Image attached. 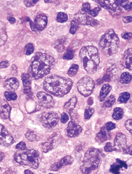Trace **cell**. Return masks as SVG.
Segmentation results:
<instances>
[{"mask_svg": "<svg viewBox=\"0 0 132 174\" xmlns=\"http://www.w3.org/2000/svg\"><path fill=\"white\" fill-rule=\"evenodd\" d=\"M52 2V1H45L44 2H45V3H50Z\"/></svg>", "mask_w": 132, "mask_h": 174, "instance_id": "obj_56", "label": "cell"}, {"mask_svg": "<svg viewBox=\"0 0 132 174\" xmlns=\"http://www.w3.org/2000/svg\"><path fill=\"white\" fill-rule=\"evenodd\" d=\"M111 89H112L111 86L109 84H105L102 86L99 96V99L100 101H103L105 100Z\"/></svg>", "mask_w": 132, "mask_h": 174, "instance_id": "obj_25", "label": "cell"}, {"mask_svg": "<svg viewBox=\"0 0 132 174\" xmlns=\"http://www.w3.org/2000/svg\"><path fill=\"white\" fill-rule=\"evenodd\" d=\"M55 63V59L48 53L38 52L32 58L29 74L35 79H40L50 73Z\"/></svg>", "mask_w": 132, "mask_h": 174, "instance_id": "obj_1", "label": "cell"}, {"mask_svg": "<svg viewBox=\"0 0 132 174\" xmlns=\"http://www.w3.org/2000/svg\"><path fill=\"white\" fill-rule=\"evenodd\" d=\"M124 115V111L121 108H116L114 109L112 117L115 120H119L122 119Z\"/></svg>", "mask_w": 132, "mask_h": 174, "instance_id": "obj_28", "label": "cell"}, {"mask_svg": "<svg viewBox=\"0 0 132 174\" xmlns=\"http://www.w3.org/2000/svg\"><path fill=\"white\" fill-rule=\"evenodd\" d=\"M14 158L15 161L19 164L35 169L39 167L40 161L39 153L34 149L18 151L15 153Z\"/></svg>", "mask_w": 132, "mask_h": 174, "instance_id": "obj_6", "label": "cell"}, {"mask_svg": "<svg viewBox=\"0 0 132 174\" xmlns=\"http://www.w3.org/2000/svg\"><path fill=\"white\" fill-rule=\"evenodd\" d=\"M126 145V135L122 133L117 134L114 140V148L115 150H124Z\"/></svg>", "mask_w": 132, "mask_h": 174, "instance_id": "obj_15", "label": "cell"}, {"mask_svg": "<svg viewBox=\"0 0 132 174\" xmlns=\"http://www.w3.org/2000/svg\"><path fill=\"white\" fill-rule=\"evenodd\" d=\"M110 133H109V131L107 130L105 127H102L99 133L97 134L96 141L97 142L101 144L110 139Z\"/></svg>", "mask_w": 132, "mask_h": 174, "instance_id": "obj_18", "label": "cell"}, {"mask_svg": "<svg viewBox=\"0 0 132 174\" xmlns=\"http://www.w3.org/2000/svg\"><path fill=\"white\" fill-rule=\"evenodd\" d=\"M77 103V99L76 97H74L71 98L68 102L65 104L64 105V109L66 111L69 112L71 109H74V108L76 106V104Z\"/></svg>", "mask_w": 132, "mask_h": 174, "instance_id": "obj_27", "label": "cell"}, {"mask_svg": "<svg viewBox=\"0 0 132 174\" xmlns=\"http://www.w3.org/2000/svg\"><path fill=\"white\" fill-rule=\"evenodd\" d=\"M69 119V116L66 114V112H63L61 115L60 121L63 123H66L67 122Z\"/></svg>", "mask_w": 132, "mask_h": 174, "instance_id": "obj_44", "label": "cell"}, {"mask_svg": "<svg viewBox=\"0 0 132 174\" xmlns=\"http://www.w3.org/2000/svg\"><path fill=\"white\" fill-rule=\"evenodd\" d=\"M47 23V17L44 15H38L35 19L34 25L38 31H43L46 28Z\"/></svg>", "mask_w": 132, "mask_h": 174, "instance_id": "obj_17", "label": "cell"}, {"mask_svg": "<svg viewBox=\"0 0 132 174\" xmlns=\"http://www.w3.org/2000/svg\"><path fill=\"white\" fill-rule=\"evenodd\" d=\"M102 152L98 149L91 147L85 154L80 170L85 174H89L97 170L102 158Z\"/></svg>", "mask_w": 132, "mask_h": 174, "instance_id": "obj_4", "label": "cell"}, {"mask_svg": "<svg viewBox=\"0 0 132 174\" xmlns=\"http://www.w3.org/2000/svg\"><path fill=\"white\" fill-rule=\"evenodd\" d=\"M1 79V76H0V79Z\"/></svg>", "mask_w": 132, "mask_h": 174, "instance_id": "obj_57", "label": "cell"}, {"mask_svg": "<svg viewBox=\"0 0 132 174\" xmlns=\"http://www.w3.org/2000/svg\"><path fill=\"white\" fill-rule=\"evenodd\" d=\"M7 40V35L6 33L5 23L0 22V46L4 45Z\"/></svg>", "mask_w": 132, "mask_h": 174, "instance_id": "obj_24", "label": "cell"}, {"mask_svg": "<svg viewBox=\"0 0 132 174\" xmlns=\"http://www.w3.org/2000/svg\"><path fill=\"white\" fill-rule=\"evenodd\" d=\"M11 107L7 101L0 100V117L3 119H8L10 117Z\"/></svg>", "mask_w": 132, "mask_h": 174, "instance_id": "obj_16", "label": "cell"}, {"mask_svg": "<svg viewBox=\"0 0 132 174\" xmlns=\"http://www.w3.org/2000/svg\"><path fill=\"white\" fill-rule=\"evenodd\" d=\"M79 23L77 21L73 19L71 22V27L70 29V33L72 34H74L76 33V31L78 30V29L79 28Z\"/></svg>", "mask_w": 132, "mask_h": 174, "instance_id": "obj_34", "label": "cell"}, {"mask_svg": "<svg viewBox=\"0 0 132 174\" xmlns=\"http://www.w3.org/2000/svg\"><path fill=\"white\" fill-rule=\"evenodd\" d=\"M105 151L106 152H112V151H115V149H114L110 142H107L106 145L104 147Z\"/></svg>", "mask_w": 132, "mask_h": 174, "instance_id": "obj_46", "label": "cell"}, {"mask_svg": "<svg viewBox=\"0 0 132 174\" xmlns=\"http://www.w3.org/2000/svg\"><path fill=\"white\" fill-rule=\"evenodd\" d=\"M114 3L118 6H121L122 7L124 8L125 10H130L132 9V2L130 3V1L126 0V1H114Z\"/></svg>", "mask_w": 132, "mask_h": 174, "instance_id": "obj_26", "label": "cell"}, {"mask_svg": "<svg viewBox=\"0 0 132 174\" xmlns=\"http://www.w3.org/2000/svg\"><path fill=\"white\" fill-rule=\"evenodd\" d=\"M9 65V62L8 61H4L0 63V68H5L8 67Z\"/></svg>", "mask_w": 132, "mask_h": 174, "instance_id": "obj_49", "label": "cell"}, {"mask_svg": "<svg viewBox=\"0 0 132 174\" xmlns=\"http://www.w3.org/2000/svg\"><path fill=\"white\" fill-rule=\"evenodd\" d=\"M38 2V1H34V0H33V1H25L24 3H25V4L26 5V6L27 7H31L34 6L35 5L37 4Z\"/></svg>", "mask_w": 132, "mask_h": 174, "instance_id": "obj_47", "label": "cell"}, {"mask_svg": "<svg viewBox=\"0 0 132 174\" xmlns=\"http://www.w3.org/2000/svg\"><path fill=\"white\" fill-rule=\"evenodd\" d=\"M82 128L77 123L71 121L69 122L66 128V132L67 135L70 138H74L78 137L82 132Z\"/></svg>", "mask_w": 132, "mask_h": 174, "instance_id": "obj_13", "label": "cell"}, {"mask_svg": "<svg viewBox=\"0 0 132 174\" xmlns=\"http://www.w3.org/2000/svg\"><path fill=\"white\" fill-rule=\"evenodd\" d=\"M99 45L106 55L111 56L115 54L119 48V38L113 30L110 29L102 35Z\"/></svg>", "mask_w": 132, "mask_h": 174, "instance_id": "obj_5", "label": "cell"}, {"mask_svg": "<svg viewBox=\"0 0 132 174\" xmlns=\"http://www.w3.org/2000/svg\"><path fill=\"white\" fill-rule=\"evenodd\" d=\"M65 43V39L60 38L58 39L55 43V48L59 52H63L65 49V46H64Z\"/></svg>", "mask_w": 132, "mask_h": 174, "instance_id": "obj_31", "label": "cell"}, {"mask_svg": "<svg viewBox=\"0 0 132 174\" xmlns=\"http://www.w3.org/2000/svg\"><path fill=\"white\" fill-rule=\"evenodd\" d=\"M73 161L74 159L72 156H67L62 158V159L58 163H55L52 164L50 167L49 170L52 171H58L63 167L71 165L73 163Z\"/></svg>", "mask_w": 132, "mask_h": 174, "instance_id": "obj_14", "label": "cell"}, {"mask_svg": "<svg viewBox=\"0 0 132 174\" xmlns=\"http://www.w3.org/2000/svg\"><path fill=\"white\" fill-rule=\"evenodd\" d=\"M25 51L27 55H30L33 53L34 50V46L32 43H29L25 47Z\"/></svg>", "mask_w": 132, "mask_h": 174, "instance_id": "obj_40", "label": "cell"}, {"mask_svg": "<svg viewBox=\"0 0 132 174\" xmlns=\"http://www.w3.org/2000/svg\"><path fill=\"white\" fill-rule=\"evenodd\" d=\"M25 135H26V138H27V140L31 142L35 141L37 138V136L34 132L32 130H28Z\"/></svg>", "mask_w": 132, "mask_h": 174, "instance_id": "obj_38", "label": "cell"}, {"mask_svg": "<svg viewBox=\"0 0 132 174\" xmlns=\"http://www.w3.org/2000/svg\"><path fill=\"white\" fill-rule=\"evenodd\" d=\"M41 147L43 152L47 153L53 149V144L50 142H47L42 144Z\"/></svg>", "mask_w": 132, "mask_h": 174, "instance_id": "obj_37", "label": "cell"}, {"mask_svg": "<svg viewBox=\"0 0 132 174\" xmlns=\"http://www.w3.org/2000/svg\"><path fill=\"white\" fill-rule=\"evenodd\" d=\"M22 80L24 87V93L27 95H30L31 93V80L30 75L23 74L22 75Z\"/></svg>", "mask_w": 132, "mask_h": 174, "instance_id": "obj_22", "label": "cell"}, {"mask_svg": "<svg viewBox=\"0 0 132 174\" xmlns=\"http://www.w3.org/2000/svg\"><path fill=\"white\" fill-rule=\"evenodd\" d=\"M74 58V53L73 50L71 49H68L66 52L65 55H64L63 59L64 60H72Z\"/></svg>", "mask_w": 132, "mask_h": 174, "instance_id": "obj_41", "label": "cell"}, {"mask_svg": "<svg viewBox=\"0 0 132 174\" xmlns=\"http://www.w3.org/2000/svg\"><path fill=\"white\" fill-rule=\"evenodd\" d=\"M72 80L56 75H51L44 79L43 87L45 91L55 96H65L70 92L73 86Z\"/></svg>", "mask_w": 132, "mask_h": 174, "instance_id": "obj_2", "label": "cell"}, {"mask_svg": "<svg viewBox=\"0 0 132 174\" xmlns=\"http://www.w3.org/2000/svg\"><path fill=\"white\" fill-rule=\"evenodd\" d=\"M132 16H124L122 20L125 23H130L132 22Z\"/></svg>", "mask_w": 132, "mask_h": 174, "instance_id": "obj_50", "label": "cell"}, {"mask_svg": "<svg viewBox=\"0 0 132 174\" xmlns=\"http://www.w3.org/2000/svg\"><path fill=\"white\" fill-rule=\"evenodd\" d=\"M8 20H9V22H10V23H11V24H13V23H15L16 22V19H15L14 17H8Z\"/></svg>", "mask_w": 132, "mask_h": 174, "instance_id": "obj_53", "label": "cell"}, {"mask_svg": "<svg viewBox=\"0 0 132 174\" xmlns=\"http://www.w3.org/2000/svg\"><path fill=\"white\" fill-rule=\"evenodd\" d=\"M5 158V154L4 153L0 151V161H2Z\"/></svg>", "mask_w": 132, "mask_h": 174, "instance_id": "obj_54", "label": "cell"}, {"mask_svg": "<svg viewBox=\"0 0 132 174\" xmlns=\"http://www.w3.org/2000/svg\"><path fill=\"white\" fill-rule=\"evenodd\" d=\"M124 151L126 153L130 154L131 155H132V146H130L128 148H126L124 150Z\"/></svg>", "mask_w": 132, "mask_h": 174, "instance_id": "obj_51", "label": "cell"}, {"mask_svg": "<svg viewBox=\"0 0 132 174\" xmlns=\"http://www.w3.org/2000/svg\"><path fill=\"white\" fill-rule=\"evenodd\" d=\"M24 174H34V173L31 171L30 170H26L24 172Z\"/></svg>", "mask_w": 132, "mask_h": 174, "instance_id": "obj_55", "label": "cell"}, {"mask_svg": "<svg viewBox=\"0 0 132 174\" xmlns=\"http://www.w3.org/2000/svg\"><path fill=\"white\" fill-rule=\"evenodd\" d=\"M26 148H27V146H26V143L23 142H19V144H17L16 146V149L19 150V151H25L26 149Z\"/></svg>", "mask_w": 132, "mask_h": 174, "instance_id": "obj_42", "label": "cell"}, {"mask_svg": "<svg viewBox=\"0 0 132 174\" xmlns=\"http://www.w3.org/2000/svg\"></svg>", "mask_w": 132, "mask_h": 174, "instance_id": "obj_58", "label": "cell"}, {"mask_svg": "<svg viewBox=\"0 0 132 174\" xmlns=\"http://www.w3.org/2000/svg\"><path fill=\"white\" fill-rule=\"evenodd\" d=\"M78 91L85 97L89 96L93 93L95 88V83L93 79L89 76L81 79L77 83Z\"/></svg>", "mask_w": 132, "mask_h": 174, "instance_id": "obj_7", "label": "cell"}, {"mask_svg": "<svg viewBox=\"0 0 132 174\" xmlns=\"http://www.w3.org/2000/svg\"><path fill=\"white\" fill-rule=\"evenodd\" d=\"M74 19L79 23V25L96 27L99 25V22L92 18L85 12H78L74 15Z\"/></svg>", "mask_w": 132, "mask_h": 174, "instance_id": "obj_9", "label": "cell"}, {"mask_svg": "<svg viewBox=\"0 0 132 174\" xmlns=\"http://www.w3.org/2000/svg\"><path fill=\"white\" fill-rule=\"evenodd\" d=\"M131 80H132V75L130 74L129 72H125L121 75L120 78V82L121 83L123 84L129 83Z\"/></svg>", "mask_w": 132, "mask_h": 174, "instance_id": "obj_29", "label": "cell"}, {"mask_svg": "<svg viewBox=\"0 0 132 174\" xmlns=\"http://www.w3.org/2000/svg\"><path fill=\"white\" fill-rule=\"evenodd\" d=\"M122 37L126 40L131 39L132 33L131 32H125L122 34Z\"/></svg>", "mask_w": 132, "mask_h": 174, "instance_id": "obj_48", "label": "cell"}, {"mask_svg": "<svg viewBox=\"0 0 132 174\" xmlns=\"http://www.w3.org/2000/svg\"><path fill=\"white\" fill-rule=\"evenodd\" d=\"M128 168V165L125 161H122L119 159H116V163L112 164L110 168V172L113 174H120L121 168Z\"/></svg>", "mask_w": 132, "mask_h": 174, "instance_id": "obj_19", "label": "cell"}, {"mask_svg": "<svg viewBox=\"0 0 132 174\" xmlns=\"http://www.w3.org/2000/svg\"><path fill=\"white\" fill-rule=\"evenodd\" d=\"M95 112V110L93 108H87L85 112V119L88 120L91 118L93 113Z\"/></svg>", "mask_w": 132, "mask_h": 174, "instance_id": "obj_39", "label": "cell"}, {"mask_svg": "<svg viewBox=\"0 0 132 174\" xmlns=\"http://www.w3.org/2000/svg\"><path fill=\"white\" fill-rule=\"evenodd\" d=\"M0 169H1V168H0Z\"/></svg>", "mask_w": 132, "mask_h": 174, "instance_id": "obj_59", "label": "cell"}, {"mask_svg": "<svg viewBox=\"0 0 132 174\" xmlns=\"http://www.w3.org/2000/svg\"><path fill=\"white\" fill-rule=\"evenodd\" d=\"M14 142L12 135L3 125L0 124V145L8 147Z\"/></svg>", "mask_w": 132, "mask_h": 174, "instance_id": "obj_12", "label": "cell"}, {"mask_svg": "<svg viewBox=\"0 0 132 174\" xmlns=\"http://www.w3.org/2000/svg\"><path fill=\"white\" fill-rule=\"evenodd\" d=\"M68 19V17L67 14L60 12L58 13V15H57L56 21L59 23H63L67 22Z\"/></svg>", "mask_w": 132, "mask_h": 174, "instance_id": "obj_36", "label": "cell"}, {"mask_svg": "<svg viewBox=\"0 0 132 174\" xmlns=\"http://www.w3.org/2000/svg\"><path fill=\"white\" fill-rule=\"evenodd\" d=\"M131 95L128 92H123L119 95V97L118 99V101L121 104H125L128 102V101L130 98Z\"/></svg>", "mask_w": 132, "mask_h": 174, "instance_id": "obj_30", "label": "cell"}, {"mask_svg": "<svg viewBox=\"0 0 132 174\" xmlns=\"http://www.w3.org/2000/svg\"><path fill=\"white\" fill-rule=\"evenodd\" d=\"M28 19V21H29V22H30V26H31V28H32V30L33 31H35L37 30V29H36V27H35V26L34 25V23H33V22H32V21H31V20L30 19Z\"/></svg>", "mask_w": 132, "mask_h": 174, "instance_id": "obj_52", "label": "cell"}, {"mask_svg": "<svg viewBox=\"0 0 132 174\" xmlns=\"http://www.w3.org/2000/svg\"><path fill=\"white\" fill-rule=\"evenodd\" d=\"M4 95L7 101L15 100L17 98V95L14 92L6 91L4 92Z\"/></svg>", "mask_w": 132, "mask_h": 174, "instance_id": "obj_32", "label": "cell"}, {"mask_svg": "<svg viewBox=\"0 0 132 174\" xmlns=\"http://www.w3.org/2000/svg\"><path fill=\"white\" fill-rule=\"evenodd\" d=\"M132 48L128 49L124 54V64L125 66L129 70H132Z\"/></svg>", "mask_w": 132, "mask_h": 174, "instance_id": "obj_23", "label": "cell"}, {"mask_svg": "<svg viewBox=\"0 0 132 174\" xmlns=\"http://www.w3.org/2000/svg\"><path fill=\"white\" fill-rule=\"evenodd\" d=\"M38 100L39 101V104L42 107L46 108H53L55 105V101L51 95L46 92H38L37 94Z\"/></svg>", "mask_w": 132, "mask_h": 174, "instance_id": "obj_11", "label": "cell"}, {"mask_svg": "<svg viewBox=\"0 0 132 174\" xmlns=\"http://www.w3.org/2000/svg\"><path fill=\"white\" fill-rule=\"evenodd\" d=\"M115 101V97L113 95H110L109 97L107 98V100L104 103V107H106V108H110V107H112L114 104Z\"/></svg>", "mask_w": 132, "mask_h": 174, "instance_id": "obj_35", "label": "cell"}, {"mask_svg": "<svg viewBox=\"0 0 132 174\" xmlns=\"http://www.w3.org/2000/svg\"><path fill=\"white\" fill-rule=\"evenodd\" d=\"M19 83L18 79L15 78H9L7 79L4 83L5 88L11 92H13L19 88Z\"/></svg>", "mask_w": 132, "mask_h": 174, "instance_id": "obj_20", "label": "cell"}, {"mask_svg": "<svg viewBox=\"0 0 132 174\" xmlns=\"http://www.w3.org/2000/svg\"><path fill=\"white\" fill-rule=\"evenodd\" d=\"M79 66L77 64H73L72 65L68 71V74L71 77H73L76 75V74L78 71Z\"/></svg>", "mask_w": 132, "mask_h": 174, "instance_id": "obj_33", "label": "cell"}, {"mask_svg": "<svg viewBox=\"0 0 132 174\" xmlns=\"http://www.w3.org/2000/svg\"><path fill=\"white\" fill-rule=\"evenodd\" d=\"M59 120L58 114L52 112H43L40 116V122L48 128H52L58 125Z\"/></svg>", "mask_w": 132, "mask_h": 174, "instance_id": "obj_8", "label": "cell"}, {"mask_svg": "<svg viewBox=\"0 0 132 174\" xmlns=\"http://www.w3.org/2000/svg\"><path fill=\"white\" fill-rule=\"evenodd\" d=\"M79 57L86 72L91 74H95L100 64L98 49L95 46H84L79 52Z\"/></svg>", "mask_w": 132, "mask_h": 174, "instance_id": "obj_3", "label": "cell"}, {"mask_svg": "<svg viewBox=\"0 0 132 174\" xmlns=\"http://www.w3.org/2000/svg\"><path fill=\"white\" fill-rule=\"evenodd\" d=\"M102 7L106 9L112 16H118L122 12L121 8L111 1H96Z\"/></svg>", "mask_w": 132, "mask_h": 174, "instance_id": "obj_10", "label": "cell"}, {"mask_svg": "<svg viewBox=\"0 0 132 174\" xmlns=\"http://www.w3.org/2000/svg\"><path fill=\"white\" fill-rule=\"evenodd\" d=\"M105 127L108 131H110V130H112L115 129L116 126L113 123L109 122L107 123L106 125H105Z\"/></svg>", "mask_w": 132, "mask_h": 174, "instance_id": "obj_45", "label": "cell"}, {"mask_svg": "<svg viewBox=\"0 0 132 174\" xmlns=\"http://www.w3.org/2000/svg\"><path fill=\"white\" fill-rule=\"evenodd\" d=\"M132 119H128L125 122V127L126 128V129L129 131L130 133L132 134Z\"/></svg>", "mask_w": 132, "mask_h": 174, "instance_id": "obj_43", "label": "cell"}, {"mask_svg": "<svg viewBox=\"0 0 132 174\" xmlns=\"http://www.w3.org/2000/svg\"><path fill=\"white\" fill-rule=\"evenodd\" d=\"M101 10V9L99 7H97L93 9H91V5L89 3H83L81 8L82 11L94 17H96L99 15V12Z\"/></svg>", "mask_w": 132, "mask_h": 174, "instance_id": "obj_21", "label": "cell"}]
</instances>
